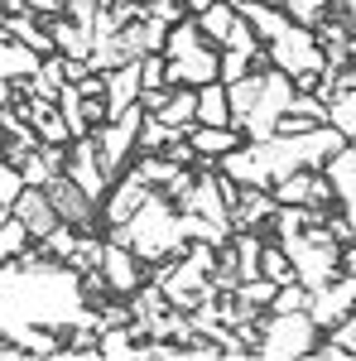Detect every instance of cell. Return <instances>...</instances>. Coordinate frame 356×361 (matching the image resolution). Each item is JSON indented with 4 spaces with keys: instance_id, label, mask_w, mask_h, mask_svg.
<instances>
[{
    "instance_id": "obj_9",
    "label": "cell",
    "mask_w": 356,
    "mask_h": 361,
    "mask_svg": "<svg viewBox=\"0 0 356 361\" xmlns=\"http://www.w3.org/2000/svg\"><path fill=\"white\" fill-rule=\"evenodd\" d=\"M154 193H159V188H154V183H145V178H140V169L130 164L121 178H111L106 197H102V226H106V231H111V226H125Z\"/></svg>"
},
{
    "instance_id": "obj_2",
    "label": "cell",
    "mask_w": 356,
    "mask_h": 361,
    "mask_svg": "<svg viewBox=\"0 0 356 361\" xmlns=\"http://www.w3.org/2000/svg\"><path fill=\"white\" fill-rule=\"evenodd\" d=\"M106 236H111V241H125L145 265H159V260H168V255H183V250H188L183 207H178V202H168L164 193H154L135 217H130V222H125V226H111Z\"/></svg>"
},
{
    "instance_id": "obj_33",
    "label": "cell",
    "mask_w": 356,
    "mask_h": 361,
    "mask_svg": "<svg viewBox=\"0 0 356 361\" xmlns=\"http://www.w3.org/2000/svg\"><path fill=\"white\" fill-rule=\"evenodd\" d=\"M328 10H332V15H342V20L356 29V0H328Z\"/></svg>"
},
{
    "instance_id": "obj_25",
    "label": "cell",
    "mask_w": 356,
    "mask_h": 361,
    "mask_svg": "<svg viewBox=\"0 0 356 361\" xmlns=\"http://www.w3.org/2000/svg\"><path fill=\"white\" fill-rule=\"evenodd\" d=\"M29 241H34V236L25 231V222H20V217H10V222H0V270L20 260Z\"/></svg>"
},
{
    "instance_id": "obj_16",
    "label": "cell",
    "mask_w": 356,
    "mask_h": 361,
    "mask_svg": "<svg viewBox=\"0 0 356 361\" xmlns=\"http://www.w3.org/2000/svg\"><path fill=\"white\" fill-rule=\"evenodd\" d=\"M140 58H130V63H121V68H111L106 73V111L111 116H121V111H130L140 102Z\"/></svg>"
},
{
    "instance_id": "obj_17",
    "label": "cell",
    "mask_w": 356,
    "mask_h": 361,
    "mask_svg": "<svg viewBox=\"0 0 356 361\" xmlns=\"http://www.w3.org/2000/svg\"><path fill=\"white\" fill-rule=\"evenodd\" d=\"M197 126H236L231 121V87L221 78L197 87Z\"/></svg>"
},
{
    "instance_id": "obj_31",
    "label": "cell",
    "mask_w": 356,
    "mask_h": 361,
    "mask_svg": "<svg viewBox=\"0 0 356 361\" xmlns=\"http://www.w3.org/2000/svg\"><path fill=\"white\" fill-rule=\"evenodd\" d=\"M332 337H337V342L352 352V361H356V308L347 313V318H342V323H337V328H332Z\"/></svg>"
},
{
    "instance_id": "obj_12",
    "label": "cell",
    "mask_w": 356,
    "mask_h": 361,
    "mask_svg": "<svg viewBox=\"0 0 356 361\" xmlns=\"http://www.w3.org/2000/svg\"><path fill=\"white\" fill-rule=\"evenodd\" d=\"M10 212L25 222V231L34 236V241H44V236L63 222V217H58V207H54V197H49V188H34V183L20 188V197L10 202Z\"/></svg>"
},
{
    "instance_id": "obj_22",
    "label": "cell",
    "mask_w": 356,
    "mask_h": 361,
    "mask_svg": "<svg viewBox=\"0 0 356 361\" xmlns=\"http://www.w3.org/2000/svg\"><path fill=\"white\" fill-rule=\"evenodd\" d=\"M159 116H164L173 130H188V126H197V87H173Z\"/></svg>"
},
{
    "instance_id": "obj_28",
    "label": "cell",
    "mask_w": 356,
    "mask_h": 361,
    "mask_svg": "<svg viewBox=\"0 0 356 361\" xmlns=\"http://www.w3.org/2000/svg\"><path fill=\"white\" fill-rule=\"evenodd\" d=\"M255 58L260 54H246V49H221V82H241V78H250L255 73Z\"/></svg>"
},
{
    "instance_id": "obj_14",
    "label": "cell",
    "mask_w": 356,
    "mask_h": 361,
    "mask_svg": "<svg viewBox=\"0 0 356 361\" xmlns=\"http://www.w3.org/2000/svg\"><path fill=\"white\" fill-rule=\"evenodd\" d=\"M188 140L202 159H226L246 145V130L241 126H188Z\"/></svg>"
},
{
    "instance_id": "obj_1",
    "label": "cell",
    "mask_w": 356,
    "mask_h": 361,
    "mask_svg": "<svg viewBox=\"0 0 356 361\" xmlns=\"http://www.w3.org/2000/svg\"><path fill=\"white\" fill-rule=\"evenodd\" d=\"M347 145V135L337 126H313V130H279L270 140H246L236 154L217 159L236 183H260V188H274L284 173L294 169H323Z\"/></svg>"
},
{
    "instance_id": "obj_18",
    "label": "cell",
    "mask_w": 356,
    "mask_h": 361,
    "mask_svg": "<svg viewBox=\"0 0 356 361\" xmlns=\"http://www.w3.org/2000/svg\"><path fill=\"white\" fill-rule=\"evenodd\" d=\"M192 20L202 25V34H207L217 49H226V44H231V34L241 29V10H236L231 0H212V5H207L202 15H192Z\"/></svg>"
},
{
    "instance_id": "obj_5",
    "label": "cell",
    "mask_w": 356,
    "mask_h": 361,
    "mask_svg": "<svg viewBox=\"0 0 356 361\" xmlns=\"http://www.w3.org/2000/svg\"><path fill=\"white\" fill-rule=\"evenodd\" d=\"M145 106H130V111L121 116H106L97 130H92V145H97V154H102V169H106L111 178H121L125 169H130V159L140 154V126H145Z\"/></svg>"
},
{
    "instance_id": "obj_26",
    "label": "cell",
    "mask_w": 356,
    "mask_h": 361,
    "mask_svg": "<svg viewBox=\"0 0 356 361\" xmlns=\"http://www.w3.org/2000/svg\"><path fill=\"white\" fill-rule=\"evenodd\" d=\"M308 304H313V289H308V284L294 275L289 284H279V289H274L270 313H299V308H308Z\"/></svg>"
},
{
    "instance_id": "obj_29",
    "label": "cell",
    "mask_w": 356,
    "mask_h": 361,
    "mask_svg": "<svg viewBox=\"0 0 356 361\" xmlns=\"http://www.w3.org/2000/svg\"><path fill=\"white\" fill-rule=\"evenodd\" d=\"M140 82L145 87H168V54H140ZM140 87V92H145Z\"/></svg>"
},
{
    "instance_id": "obj_13",
    "label": "cell",
    "mask_w": 356,
    "mask_h": 361,
    "mask_svg": "<svg viewBox=\"0 0 356 361\" xmlns=\"http://www.w3.org/2000/svg\"><path fill=\"white\" fill-rule=\"evenodd\" d=\"M49 25V34H54V49L58 54H78V58H92V25L87 20H78L73 10H58V15H49L44 20Z\"/></svg>"
},
{
    "instance_id": "obj_3",
    "label": "cell",
    "mask_w": 356,
    "mask_h": 361,
    "mask_svg": "<svg viewBox=\"0 0 356 361\" xmlns=\"http://www.w3.org/2000/svg\"><path fill=\"white\" fill-rule=\"evenodd\" d=\"M164 54H168V87H202L221 78V49L202 34V25L192 15L168 29Z\"/></svg>"
},
{
    "instance_id": "obj_6",
    "label": "cell",
    "mask_w": 356,
    "mask_h": 361,
    "mask_svg": "<svg viewBox=\"0 0 356 361\" xmlns=\"http://www.w3.org/2000/svg\"><path fill=\"white\" fill-rule=\"evenodd\" d=\"M265 54H270V63L279 68V73H289L294 82H299V78H323V68H328L323 44H318V29L299 25V20L284 29L279 39H270V44H265Z\"/></svg>"
},
{
    "instance_id": "obj_23",
    "label": "cell",
    "mask_w": 356,
    "mask_h": 361,
    "mask_svg": "<svg viewBox=\"0 0 356 361\" xmlns=\"http://www.w3.org/2000/svg\"><path fill=\"white\" fill-rule=\"evenodd\" d=\"M260 92H265V73H250L241 82H231V121H236V126H246V116L255 111Z\"/></svg>"
},
{
    "instance_id": "obj_24",
    "label": "cell",
    "mask_w": 356,
    "mask_h": 361,
    "mask_svg": "<svg viewBox=\"0 0 356 361\" xmlns=\"http://www.w3.org/2000/svg\"><path fill=\"white\" fill-rule=\"evenodd\" d=\"M328 121L342 130L347 140H356V87H342V92H332L328 102Z\"/></svg>"
},
{
    "instance_id": "obj_32",
    "label": "cell",
    "mask_w": 356,
    "mask_h": 361,
    "mask_svg": "<svg viewBox=\"0 0 356 361\" xmlns=\"http://www.w3.org/2000/svg\"><path fill=\"white\" fill-rule=\"evenodd\" d=\"M313 357H323V361H342V357H352V352H347V347H342V342L332 337V342H318V347H313Z\"/></svg>"
},
{
    "instance_id": "obj_20",
    "label": "cell",
    "mask_w": 356,
    "mask_h": 361,
    "mask_svg": "<svg viewBox=\"0 0 356 361\" xmlns=\"http://www.w3.org/2000/svg\"><path fill=\"white\" fill-rule=\"evenodd\" d=\"M323 173L332 178V188H337V202L356 197V145H352V140H347L328 164H323Z\"/></svg>"
},
{
    "instance_id": "obj_15",
    "label": "cell",
    "mask_w": 356,
    "mask_h": 361,
    "mask_svg": "<svg viewBox=\"0 0 356 361\" xmlns=\"http://www.w3.org/2000/svg\"><path fill=\"white\" fill-rule=\"evenodd\" d=\"M44 58H49V54H39V49L20 44V39L0 34V78H10V82H29V78H39Z\"/></svg>"
},
{
    "instance_id": "obj_34",
    "label": "cell",
    "mask_w": 356,
    "mask_h": 361,
    "mask_svg": "<svg viewBox=\"0 0 356 361\" xmlns=\"http://www.w3.org/2000/svg\"><path fill=\"white\" fill-rule=\"evenodd\" d=\"M347 44H352V58H356V29H352V39H347Z\"/></svg>"
},
{
    "instance_id": "obj_7",
    "label": "cell",
    "mask_w": 356,
    "mask_h": 361,
    "mask_svg": "<svg viewBox=\"0 0 356 361\" xmlns=\"http://www.w3.org/2000/svg\"><path fill=\"white\" fill-rule=\"evenodd\" d=\"M294 78L289 73H279V68H270L265 73V92H260V102H255V111L246 116V140H270L279 135V121H284V111H289V102H294Z\"/></svg>"
},
{
    "instance_id": "obj_30",
    "label": "cell",
    "mask_w": 356,
    "mask_h": 361,
    "mask_svg": "<svg viewBox=\"0 0 356 361\" xmlns=\"http://www.w3.org/2000/svg\"><path fill=\"white\" fill-rule=\"evenodd\" d=\"M20 188H25V173L10 164V159H0V202L10 207V202L20 197Z\"/></svg>"
},
{
    "instance_id": "obj_11",
    "label": "cell",
    "mask_w": 356,
    "mask_h": 361,
    "mask_svg": "<svg viewBox=\"0 0 356 361\" xmlns=\"http://www.w3.org/2000/svg\"><path fill=\"white\" fill-rule=\"evenodd\" d=\"M274 212H279L274 188L241 183V193H236V202H231V226H236V231H260V226L274 222Z\"/></svg>"
},
{
    "instance_id": "obj_8",
    "label": "cell",
    "mask_w": 356,
    "mask_h": 361,
    "mask_svg": "<svg viewBox=\"0 0 356 361\" xmlns=\"http://www.w3.org/2000/svg\"><path fill=\"white\" fill-rule=\"evenodd\" d=\"M44 188H49V197H54L58 217L73 226V231H82V236H102V231H106V226H102V202H97L92 193H82V188L68 178V169H63L58 178H49Z\"/></svg>"
},
{
    "instance_id": "obj_19",
    "label": "cell",
    "mask_w": 356,
    "mask_h": 361,
    "mask_svg": "<svg viewBox=\"0 0 356 361\" xmlns=\"http://www.w3.org/2000/svg\"><path fill=\"white\" fill-rule=\"evenodd\" d=\"M236 10H241V15L250 20V29L260 34V44H270V39H279L284 29L294 25V15H289V10H279V5H265V0H241Z\"/></svg>"
},
{
    "instance_id": "obj_4",
    "label": "cell",
    "mask_w": 356,
    "mask_h": 361,
    "mask_svg": "<svg viewBox=\"0 0 356 361\" xmlns=\"http://www.w3.org/2000/svg\"><path fill=\"white\" fill-rule=\"evenodd\" d=\"M323 342V328L318 318L299 308V313H270L260 323V342H255V357H274V361H289V357H313V347Z\"/></svg>"
},
{
    "instance_id": "obj_21",
    "label": "cell",
    "mask_w": 356,
    "mask_h": 361,
    "mask_svg": "<svg viewBox=\"0 0 356 361\" xmlns=\"http://www.w3.org/2000/svg\"><path fill=\"white\" fill-rule=\"evenodd\" d=\"M58 111H63V121H68V130H73V140L92 135V121H87V97L78 82H63L58 87Z\"/></svg>"
},
{
    "instance_id": "obj_10",
    "label": "cell",
    "mask_w": 356,
    "mask_h": 361,
    "mask_svg": "<svg viewBox=\"0 0 356 361\" xmlns=\"http://www.w3.org/2000/svg\"><path fill=\"white\" fill-rule=\"evenodd\" d=\"M102 275H106L116 299H130L140 284H145V260H140L125 241H111L106 236V246H102Z\"/></svg>"
},
{
    "instance_id": "obj_27",
    "label": "cell",
    "mask_w": 356,
    "mask_h": 361,
    "mask_svg": "<svg viewBox=\"0 0 356 361\" xmlns=\"http://www.w3.org/2000/svg\"><path fill=\"white\" fill-rule=\"evenodd\" d=\"M260 275H270L274 284H289V279L299 275V270H294L289 250H284L279 241H274V246H265V250H260Z\"/></svg>"
}]
</instances>
